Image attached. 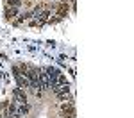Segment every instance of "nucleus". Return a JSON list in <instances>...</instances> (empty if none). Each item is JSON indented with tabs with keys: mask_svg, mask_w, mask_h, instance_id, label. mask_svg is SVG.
Returning <instances> with one entry per match:
<instances>
[{
	"mask_svg": "<svg viewBox=\"0 0 134 118\" xmlns=\"http://www.w3.org/2000/svg\"><path fill=\"white\" fill-rule=\"evenodd\" d=\"M13 102H16V104H27V95H25V91L21 88H16L13 91Z\"/></svg>",
	"mask_w": 134,
	"mask_h": 118,
	"instance_id": "obj_1",
	"label": "nucleus"
},
{
	"mask_svg": "<svg viewBox=\"0 0 134 118\" xmlns=\"http://www.w3.org/2000/svg\"><path fill=\"white\" fill-rule=\"evenodd\" d=\"M14 77H16L18 88H21V89H31V82H29V79L25 75H14Z\"/></svg>",
	"mask_w": 134,
	"mask_h": 118,
	"instance_id": "obj_2",
	"label": "nucleus"
},
{
	"mask_svg": "<svg viewBox=\"0 0 134 118\" xmlns=\"http://www.w3.org/2000/svg\"><path fill=\"white\" fill-rule=\"evenodd\" d=\"M23 5V0H5V7H16L20 9Z\"/></svg>",
	"mask_w": 134,
	"mask_h": 118,
	"instance_id": "obj_4",
	"label": "nucleus"
},
{
	"mask_svg": "<svg viewBox=\"0 0 134 118\" xmlns=\"http://www.w3.org/2000/svg\"><path fill=\"white\" fill-rule=\"evenodd\" d=\"M61 2H68V0H61Z\"/></svg>",
	"mask_w": 134,
	"mask_h": 118,
	"instance_id": "obj_5",
	"label": "nucleus"
},
{
	"mask_svg": "<svg viewBox=\"0 0 134 118\" xmlns=\"http://www.w3.org/2000/svg\"><path fill=\"white\" fill-rule=\"evenodd\" d=\"M18 13H20V9H16V7H5L4 16H5V20H13V18H14Z\"/></svg>",
	"mask_w": 134,
	"mask_h": 118,
	"instance_id": "obj_3",
	"label": "nucleus"
}]
</instances>
